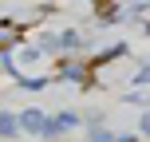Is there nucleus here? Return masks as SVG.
I'll return each mask as SVG.
<instances>
[{"label":"nucleus","instance_id":"obj_10","mask_svg":"<svg viewBox=\"0 0 150 142\" xmlns=\"http://www.w3.org/2000/svg\"><path fill=\"white\" fill-rule=\"evenodd\" d=\"M142 130H146V134H150V114H146V119H142Z\"/></svg>","mask_w":150,"mask_h":142},{"label":"nucleus","instance_id":"obj_5","mask_svg":"<svg viewBox=\"0 0 150 142\" xmlns=\"http://www.w3.org/2000/svg\"><path fill=\"white\" fill-rule=\"evenodd\" d=\"M59 75H63V79H75V83H83V79H87V67H83V63H67V67H63Z\"/></svg>","mask_w":150,"mask_h":142},{"label":"nucleus","instance_id":"obj_2","mask_svg":"<svg viewBox=\"0 0 150 142\" xmlns=\"http://www.w3.org/2000/svg\"><path fill=\"white\" fill-rule=\"evenodd\" d=\"M20 44V24L12 20H0V52H8V47Z\"/></svg>","mask_w":150,"mask_h":142},{"label":"nucleus","instance_id":"obj_8","mask_svg":"<svg viewBox=\"0 0 150 142\" xmlns=\"http://www.w3.org/2000/svg\"><path fill=\"white\" fill-rule=\"evenodd\" d=\"M20 83H24L28 91H40V87H47V79H44V75H40V79H20Z\"/></svg>","mask_w":150,"mask_h":142},{"label":"nucleus","instance_id":"obj_1","mask_svg":"<svg viewBox=\"0 0 150 142\" xmlns=\"http://www.w3.org/2000/svg\"><path fill=\"white\" fill-rule=\"evenodd\" d=\"M75 122H79V119H75L71 111H63L59 119H52V122H47V126H44V138H55V134H63V130H71Z\"/></svg>","mask_w":150,"mask_h":142},{"label":"nucleus","instance_id":"obj_4","mask_svg":"<svg viewBox=\"0 0 150 142\" xmlns=\"http://www.w3.org/2000/svg\"><path fill=\"white\" fill-rule=\"evenodd\" d=\"M16 130H20V119H12V114H0V138H16Z\"/></svg>","mask_w":150,"mask_h":142},{"label":"nucleus","instance_id":"obj_7","mask_svg":"<svg viewBox=\"0 0 150 142\" xmlns=\"http://www.w3.org/2000/svg\"><path fill=\"white\" fill-rule=\"evenodd\" d=\"M20 59H24V63H40V59H44V47H24Z\"/></svg>","mask_w":150,"mask_h":142},{"label":"nucleus","instance_id":"obj_9","mask_svg":"<svg viewBox=\"0 0 150 142\" xmlns=\"http://www.w3.org/2000/svg\"><path fill=\"white\" fill-rule=\"evenodd\" d=\"M134 83H150V63H142V71L134 75Z\"/></svg>","mask_w":150,"mask_h":142},{"label":"nucleus","instance_id":"obj_3","mask_svg":"<svg viewBox=\"0 0 150 142\" xmlns=\"http://www.w3.org/2000/svg\"><path fill=\"white\" fill-rule=\"evenodd\" d=\"M20 126L28 130V134H44L47 119H44V114H40V111H24V114H20Z\"/></svg>","mask_w":150,"mask_h":142},{"label":"nucleus","instance_id":"obj_6","mask_svg":"<svg viewBox=\"0 0 150 142\" xmlns=\"http://www.w3.org/2000/svg\"><path fill=\"white\" fill-rule=\"evenodd\" d=\"M59 47H63V52H75V47H79V32H63V36H59Z\"/></svg>","mask_w":150,"mask_h":142}]
</instances>
